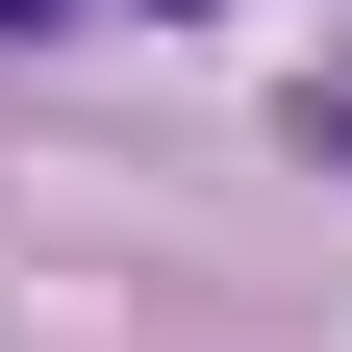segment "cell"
<instances>
[{"label":"cell","mask_w":352,"mask_h":352,"mask_svg":"<svg viewBox=\"0 0 352 352\" xmlns=\"http://www.w3.org/2000/svg\"><path fill=\"white\" fill-rule=\"evenodd\" d=\"M151 25H201V0H151Z\"/></svg>","instance_id":"6da1fadb"}]
</instances>
